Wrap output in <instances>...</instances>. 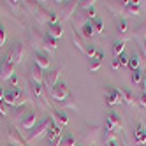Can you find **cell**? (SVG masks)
<instances>
[{
  "label": "cell",
  "instance_id": "1",
  "mask_svg": "<svg viewBox=\"0 0 146 146\" xmlns=\"http://www.w3.org/2000/svg\"><path fill=\"white\" fill-rule=\"evenodd\" d=\"M55 125L53 118H44L42 121H40L37 127H34V130L28 134V137L25 139L27 143H32V141H37L39 137H42V135H48V132L51 130V127Z\"/></svg>",
  "mask_w": 146,
  "mask_h": 146
},
{
  "label": "cell",
  "instance_id": "2",
  "mask_svg": "<svg viewBox=\"0 0 146 146\" xmlns=\"http://www.w3.org/2000/svg\"><path fill=\"white\" fill-rule=\"evenodd\" d=\"M104 100H106V104H108L109 108L121 104V102H123V97H121V92H120V88L108 86V88H106V93H104Z\"/></svg>",
  "mask_w": 146,
  "mask_h": 146
},
{
  "label": "cell",
  "instance_id": "3",
  "mask_svg": "<svg viewBox=\"0 0 146 146\" xmlns=\"http://www.w3.org/2000/svg\"><path fill=\"white\" fill-rule=\"evenodd\" d=\"M14 64L11 62V58H9V55L4 56L2 60V64H0V81H7V79H11L14 76Z\"/></svg>",
  "mask_w": 146,
  "mask_h": 146
},
{
  "label": "cell",
  "instance_id": "4",
  "mask_svg": "<svg viewBox=\"0 0 146 146\" xmlns=\"http://www.w3.org/2000/svg\"><path fill=\"white\" fill-rule=\"evenodd\" d=\"M9 58H11V62L16 65V64H21V62L25 60V56H27V51H25V46L21 44V42H16L11 49H9Z\"/></svg>",
  "mask_w": 146,
  "mask_h": 146
},
{
  "label": "cell",
  "instance_id": "5",
  "mask_svg": "<svg viewBox=\"0 0 146 146\" xmlns=\"http://www.w3.org/2000/svg\"><path fill=\"white\" fill-rule=\"evenodd\" d=\"M49 95L53 97L55 100L62 102V100H65V99H69V97H70V92H69V86L65 85V83H58V85L49 92Z\"/></svg>",
  "mask_w": 146,
  "mask_h": 146
},
{
  "label": "cell",
  "instance_id": "6",
  "mask_svg": "<svg viewBox=\"0 0 146 146\" xmlns=\"http://www.w3.org/2000/svg\"><path fill=\"white\" fill-rule=\"evenodd\" d=\"M121 127H123L121 116H120L116 111H111V113L108 114V120H106V129L116 132V130H121Z\"/></svg>",
  "mask_w": 146,
  "mask_h": 146
},
{
  "label": "cell",
  "instance_id": "7",
  "mask_svg": "<svg viewBox=\"0 0 146 146\" xmlns=\"http://www.w3.org/2000/svg\"><path fill=\"white\" fill-rule=\"evenodd\" d=\"M62 70L64 69H55V70L48 72V76H44V88H46V92H51L58 85V78L62 74Z\"/></svg>",
  "mask_w": 146,
  "mask_h": 146
},
{
  "label": "cell",
  "instance_id": "8",
  "mask_svg": "<svg viewBox=\"0 0 146 146\" xmlns=\"http://www.w3.org/2000/svg\"><path fill=\"white\" fill-rule=\"evenodd\" d=\"M7 141L11 146H27V141L19 135L14 125H9V134H7Z\"/></svg>",
  "mask_w": 146,
  "mask_h": 146
},
{
  "label": "cell",
  "instance_id": "9",
  "mask_svg": "<svg viewBox=\"0 0 146 146\" xmlns=\"http://www.w3.org/2000/svg\"><path fill=\"white\" fill-rule=\"evenodd\" d=\"M99 135H100V127H88L85 130V135H83V141H85V144H88V146H93L97 143Z\"/></svg>",
  "mask_w": 146,
  "mask_h": 146
},
{
  "label": "cell",
  "instance_id": "10",
  "mask_svg": "<svg viewBox=\"0 0 146 146\" xmlns=\"http://www.w3.org/2000/svg\"><path fill=\"white\" fill-rule=\"evenodd\" d=\"M34 64L40 69V70H44V69H49V64H51V60L46 53H42V51H35L34 53Z\"/></svg>",
  "mask_w": 146,
  "mask_h": 146
},
{
  "label": "cell",
  "instance_id": "11",
  "mask_svg": "<svg viewBox=\"0 0 146 146\" xmlns=\"http://www.w3.org/2000/svg\"><path fill=\"white\" fill-rule=\"evenodd\" d=\"M35 123H37V114L34 111H27L23 120H21V127L27 129V130H30V129L35 127Z\"/></svg>",
  "mask_w": 146,
  "mask_h": 146
},
{
  "label": "cell",
  "instance_id": "12",
  "mask_svg": "<svg viewBox=\"0 0 146 146\" xmlns=\"http://www.w3.org/2000/svg\"><path fill=\"white\" fill-rule=\"evenodd\" d=\"M79 2H74V0H69V2L64 4V7H62V19H70L72 14H74L76 7H78Z\"/></svg>",
  "mask_w": 146,
  "mask_h": 146
},
{
  "label": "cell",
  "instance_id": "13",
  "mask_svg": "<svg viewBox=\"0 0 146 146\" xmlns=\"http://www.w3.org/2000/svg\"><path fill=\"white\" fill-rule=\"evenodd\" d=\"M51 118H53V121H56L58 127H65V125L69 123V116L65 114V111H62V109L51 111Z\"/></svg>",
  "mask_w": 146,
  "mask_h": 146
},
{
  "label": "cell",
  "instance_id": "14",
  "mask_svg": "<svg viewBox=\"0 0 146 146\" xmlns=\"http://www.w3.org/2000/svg\"><path fill=\"white\" fill-rule=\"evenodd\" d=\"M19 95H21V90H16V88H13V90H9V92H5L4 93V102L5 104H9V106H16V100L19 99Z\"/></svg>",
  "mask_w": 146,
  "mask_h": 146
},
{
  "label": "cell",
  "instance_id": "15",
  "mask_svg": "<svg viewBox=\"0 0 146 146\" xmlns=\"http://www.w3.org/2000/svg\"><path fill=\"white\" fill-rule=\"evenodd\" d=\"M34 34H30V42H32V48L35 49V51H40L44 48V37L40 35L37 30H32Z\"/></svg>",
  "mask_w": 146,
  "mask_h": 146
},
{
  "label": "cell",
  "instance_id": "16",
  "mask_svg": "<svg viewBox=\"0 0 146 146\" xmlns=\"http://www.w3.org/2000/svg\"><path fill=\"white\" fill-rule=\"evenodd\" d=\"M30 79H32V83H39V85H44V74H42V70H40L35 64L30 67Z\"/></svg>",
  "mask_w": 146,
  "mask_h": 146
},
{
  "label": "cell",
  "instance_id": "17",
  "mask_svg": "<svg viewBox=\"0 0 146 146\" xmlns=\"http://www.w3.org/2000/svg\"><path fill=\"white\" fill-rule=\"evenodd\" d=\"M48 35H51L53 39H60L62 35H64V27H62V23L48 25Z\"/></svg>",
  "mask_w": 146,
  "mask_h": 146
},
{
  "label": "cell",
  "instance_id": "18",
  "mask_svg": "<svg viewBox=\"0 0 146 146\" xmlns=\"http://www.w3.org/2000/svg\"><path fill=\"white\" fill-rule=\"evenodd\" d=\"M135 141H137L139 144L146 143V125L143 121L137 125V130H135Z\"/></svg>",
  "mask_w": 146,
  "mask_h": 146
},
{
  "label": "cell",
  "instance_id": "19",
  "mask_svg": "<svg viewBox=\"0 0 146 146\" xmlns=\"http://www.w3.org/2000/svg\"><path fill=\"white\" fill-rule=\"evenodd\" d=\"M93 25H92V21H85L83 23V28H81V37H85V39H92L93 37Z\"/></svg>",
  "mask_w": 146,
  "mask_h": 146
},
{
  "label": "cell",
  "instance_id": "20",
  "mask_svg": "<svg viewBox=\"0 0 146 146\" xmlns=\"http://www.w3.org/2000/svg\"><path fill=\"white\" fill-rule=\"evenodd\" d=\"M46 137H48L49 143H51V141H55V139H60V137H62V127H58V125L55 123L53 127H51V130L48 132Z\"/></svg>",
  "mask_w": 146,
  "mask_h": 146
},
{
  "label": "cell",
  "instance_id": "21",
  "mask_svg": "<svg viewBox=\"0 0 146 146\" xmlns=\"http://www.w3.org/2000/svg\"><path fill=\"white\" fill-rule=\"evenodd\" d=\"M120 92H121V97H123V102H127V104H130V106H137V99H135L132 93L129 92V90H121L120 88Z\"/></svg>",
  "mask_w": 146,
  "mask_h": 146
},
{
  "label": "cell",
  "instance_id": "22",
  "mask_svg": "<svg viewBox=\"0 0 146 146\" xmlns=\"http://www.w3.org/2000/svg\"><path fill=\"white\" fill-rule=\"evenodd\" d=\"M123 48H125V40H121V39H118L116 42L113 44V55H114V58H118L120 55H123Z\"/></svg>",
  "mask_w": 146,
  "mask_h": 146
},
{
  "label": "cell",
  "instance_id": "23",
  "mask_svg": "<svg viewBox=\"0 0 146 146\" xmlns=\"http://www.w3.org/2000/svg\"><path fill=\"white\" fill-rule=\"evenodd\" d=\"M72 42L76 44V48H78L79 51H83V53H85V48H86V44H83V39H81V35L76 32V30L72 32Z\"/></svg>",
  "mask_w": 146,
  "mask_h": 146
},
{
  "label": "cell",
  "instance_id": "24",
  "mask_svg": "<svg viewBox=\"0 0 146 146\" xmlns=\"http://www.w3.org/2000/svg\"><path fill=\"white\" fill-rule=\"evenodd\" d=\"M125 9L132 14H141V4L139 2H125Z\"/></svg>",
  "mask_w": 146,
  "mask_h": 146
},
{
  "label": "cell",
  "instance_id": "25",
  "mask_svg": "<svg viewBox=\"0 0 146 146\" xmlns=\"http://www.w3.org/2000/svg\"><path fill=\"white\" fill-rule=\"evenodd\" d=\"M60 146H76V137H74L72 134H65V135H62Z\"/></svg>",
  "mask_w": 146,
  "mask_h": 146
},
{
  "label": "cell",
  "instance_id": "26",
  "mask_svg": "<svg viewBox=\"0 0 146 146\" xmlns=\"http://www.w3.org/2000/svg\"><path fill=\"white\" fill-rule=\"evenodd\" d=\"M60 106L62 108H65V109H78V104L74 102V99H72V97H69V99H65V100H62L60 102Z\"/></svg>",
  "mask_w": 146,
  "mask_h": 146
},
{
  "label": "cell",
  "instance_id": "27",
  "mask_svg": "<svg viewBox=\"0 0 146 146\" xmlns=\"http://www.w3.org/2000/svg\"><path fill=\"white\" fill-rule=\"evenodd\" d=\"M92 25H93V30H95V32L104 34V21H102L100 18H93L92 19Z\"/></svg>",
  "mask_w": 146,
  "mask_h": 146
},
{
  "label": "cell",
  "instance_id": "28",
  "mask_svg": "<svg viewBox=\"0 0 146 146\" xmlns=\"http://www.w3.org/2000/svg\"><path fill=\"white\" fill-rule=\"evenodd\" d=\"M132 83H134V85H141V83H143V72H141V69L132 70Z\"/></svg>",
  "mask_w": 146,
  "mask_h": 146
},
{
  "label": "cell",
  "instance_id": "29",
  "mask_svg": "<svg viewBox=\"0 0 146 146\" xmlns=\"http://www.w3.org/2000/svg\"><path fill=\"white\" fill-rule=\"evenodd\" d=\"M85 55L93 60V58H95V55H97V48L93 46V44H88V46L85 48Z\"/></svg>",
  "mask_w": 146,
  "mask_h": 146
},
{
  "label": "cell",
  "instance_id": "30",
  "mask_svg": "<svg viewBox=\"0 0 146 146\" xmlns=\"http://www.w3.org/2000/svg\"><path fill=\"white\" fill-rule=\"evenodd\" d=\"M129 67H130L132 70H137V69H139V56H137V55H134V56L129 58Z\"/></svg>",
  "mask_w": 146,
  "mask_h": 146
},
{
  "label": "cell",
  "instance_id": "31",
  "mask_svg": "<svg viewBox=\"0 0 146 146\" xmlns=\"http://www.w3.org/2000/svg\"><path fill=\"white\" fill-rule=\"evenodd\" d=\"M5 44V28L4 25H0V48H4Z\"/></svg>",
  "mask_w": 146,
  "mask_h": 146
},
{
  "label": "cell",
  "instance_id": "32",
  "mask_svg": "<svg viewBox=\"0 0 146 146\" xmlns=\"http://www.w3.org/2000/svg\"><path fill=\"white\" fill-rule=\"evenodd\" d=\"M100 65H102V62H99V60H95V58H93V62L90 64V70H93V72H95V70H99V69H100Z\"/></svg>",
  "mask_w": 146,
  "mask_h": 146
},
{
  "label": "cell",
  "instance_id": "33",
  "mask_svg": "<svg viewBox=\"0 0 146 146\" xmlns=\"http://www.w3.org/2000/svg\"><path fill=\"white\" fill-rule=\"evenodd\" d=\"M118 62H120V67H125V65H129V58L125 56V55H120V56H118Z\"/></svg>",
  "mask_w": 146,
  "mask_h": 146
},
{
  "label": "cell",
  "instance_id": "34",
  "mask_svg": "<svg viewBox=\"0 0 146 146\" xmlns=\"http://www.w3.org/2000/svg\"><path fill=\"white\" fill-rule=\"evenodd\" d=\"M79 4H81L83 9H90V7H93V4H95V2H93V0H90V2H88V0H83V2H79Z\"/></svg>",
  "mask_w": 146,
  "mask_h": 146
},
{
  "label": "cell",
  "instance_id": "35",
  "mask_svg": "<svg viewBox=\"0 0 146 146\" xmlns=\"http://www.w3.org/2000/svg\"><path fill=\"white\" fill-rule=\"evenodd\" d=\"M11 85H13V86L18 90V86H19V79H18L16 76H13V78H11Z\"/></svg>",
  "mask_w": 146,
  "mask_h": 146
},
{
  "label": "cell",
  "instance_id": "36",
  "mask_svg": "<svg viewBox=\"0 0 146 146\" xmlns=\"http://www.w3.org/2000/svg\"><path fill=\"white\" fill-rule=\"evenodd\" d=\"M139 104H141L143 108H146V93H144V92H143V95L139 97Z\"/></svg>",
  "mask_w": 146,
  "mask_h": 146
},
{
  "label": "cell",
  "instance_id": "37",
  "mask_svg": "<svg viewBox=\"0 0 146 146\" xmlns=\"http://www.w3.org/2000/svg\"><path fill=\"white\" fill-rule=\"evenodd\" d=\"M95 60H99V62H102V60H104V51L97 49V55H95Z\"/></svg>",
  "mask_w": 146,
  "mask_h": 146
},
{
  "label": "cell",
  "instance_id": "38",
  "mask_svg": "<svg viewBox=\"0 0 146 146\" xmlns=\"http://www.w3.org/2000/svg\"><path fill=\"white\" fill-rule=\"evenodd\" d=\"M60 141H62V137H60V139H55V141H51L49 146H60Z\"/></svg>",
  "mask_w": 146,
  "mask_h": 146
},
{
  "label": "cell",
  "instance_id": "39",
  "mask_svg": "<svg viewBox=\"0 0 146 146\" xmlns=\"http://www.w3.org/2000/svg\"><path fill=\"white\" fill-rule=\"evenodd\" d=\"M143 92L146 93V72L143 74Z\"/></svg>",
  "mask_w": 146,
  "mask_h": 146
},
{
  "label": "cell",
  "instance_id": "40",
  "mask_svg": "<svg viewBox=\"0 0 146 146\" xmlns=\"http://www.w3.org/2000/svg\"><path fill=\"white\" fill-rule=\"evenodd\" d=\"M108 146H118V139H113V141H109V143H108Z\"/></svg>",
  "mask_w": 146,
  "mask_h": 146
},
{
  "label": "cell",
  "instance_id": "41",
  "mask_svg": "<svg viewBox=\"0 0 146 146\" xmlns=\"http://www.w3.org/2000/svg\"><path fill=\"white\" fill-rule=\"evenodd\" d=\"M0 114H2V116H5V108L2 106V102H0Z\"/></svg>",
  "mask_w": 146,
  "mask_h": 146
},
{
  "label": "cell",
  "instance_id": "42",
  "mask_svg": "<svg viewBox=\"0 0 146 146\" xmlns=\"http://www.w3.org/2000/svg\"><path fill=\"white\" fill-rule=\"evenodd\" d=\"M4 93H5V92L0 88V102H4Z\"/></svg>",
  "mask_w": 146,
  "mask_h": 146
},
{
  "label": "cell",
  "instance_id": "43",
  "mask_svg": "<svg viewBox=\"0 0 146 146\" xmlns=\"http://www.w3.org/2000/svg\"><path fill=\"white\" fill-rule=\"evenodd\" d=\"M27 146H28V144H27Z\"/></svg>",
  "mask_w": 146,
  "mask_h": 146
}]
</instances>
